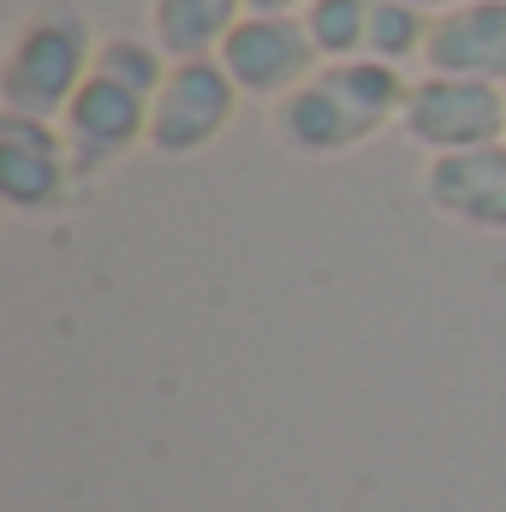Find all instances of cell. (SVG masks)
<instances>
[{"label":"cell","instance_id":"obj_1","mask_svg":"<svg viewBox=\"0 0 506 512\" xmlns=\"http://www.w3.org/2000/svg\"><path fill=\"white\" fill-rule=\"evenodd\" d=\"M405 96H411V78L399 66L370 60V54L364 60H334L310 84H298L286 102L268 108V131H274L280 149L328 161V155H346V149L370 143L376 131L399 126Z\"/></svg>","mask_w":506,"mask_h":512},{"label":"cell","instance_id":"obj_2","mask_svg":"<svg viewBox=\"0 0 506 512\" xmlns=\"http://www.w3.org/2000/svg\"><path fill=\"white\" fill-rule=\"evenodd\" d=\"M96 30L78 6L48 0L36 6L0 60V108L6 114H30V120H60L72 108V96L90 84L96 72Z\"/></svg>","mask_w":506,"mask_h":512},{"label":"cell","instance_id":"obj_3","mask_svg":"<svg viewBox=\"0 0 506 512\" xmlns=\"http://www.w3.org/2000/svg\"><path fill=\"white\" fill-rule=\"evenodd\" d=\"M399 131L435 161V155H459V149H483L506 143V90L483 78H453V72H423L411 78Z\"/></svg>","mask_w":506,"mask_h":512},{"label":"cell","instance_id":"obj_4","mask_svg":"<svg viewBox=\"0 0 506 512\" xmlns=\"http://www.w3.org/2000/svg\"><path fill=\"white\" fill-rule=\"evenodd\" d=\"M239 114V84L227 78V66L209 60H173L167 84L149 102V149L155 155H197L209 149Z\"/></svg>","mask_w":506,"mask_h":512},{"label":"cell","instance_id":"obj_5","mask_svg":"<svg viewBox=\"0 0 506 512\" xmlns=\"http://www.w3.org/2000/svg\"><path fill=\"white\" fill-rule=\"evenodd\" d=\"M215 60L227 66L239 96H256L268 108L286 102L298 84H310L322 72V54H316L304 18H280V12H245Z\"/></svg>","mask_w":506,"mask_h":512},{"label":"cell","instance_id":"obj_6","mask_svg":"<svg viewBox=\"0 0 506 512\" xmlns=\"http://www.w3.org/2000/svg\"><path fill=\"white\" fill-rule=\"evenodd\" d=\"M78 185L60 120L0 114V203L12 215H60Z\"/></svg>","mask_w":506,"mask_h":512},{"label":"cell","instance_id":"obj_7","mask_svg":"<svg viewBox=\"0 0 506 512\" xmlns=\"http://www.w3.org/2000/svg\"><path fill=\"white\" fill-rule=\"evenodd\" d=\"M60 131H66V149H72L78 179H96L114 161H126L137 143H149V102L131 96L126 84L90 72V84L60 114Z\"/></svg>","mask_w":506,"mask_h":512},{"label":"cell","instance_id":"obj_8","mask_svg":"<svg viewBox=\"0 0 506 512\" xmlns=\"http://www.w3.org/2000/svg\"><path fill=\"white\" fill-rule=\"evenodd\" d=\"M423 197H429V209H441L459 227L506 233V143L435 155L423 167Z\"/></svg>","mask_w":506,"mask_h":512},{"label":"cell","instance_id":"obj_9","mask_svg":"<svg viewBox=\"0 0 506 512\" xmlns=\"http://www.w3.org/2000/svg\"><path fill=\"white\" fill-rule=\"evenodd\" d=\"M423 66L506 90V0H465L453 12H435Z\"/></svg>","mask_w":506,"mask_h":512},{"label":"cell","instance_id":"obj_10","mask_svg":"<svg viewBox=\"0 0 506 512\" xmlns=\"http://www.w3.org/2000/svg\"><path fill=\"white\" fill-rule=\"evenodd\" d=\"M245 18V0H149V42L167 60H209Z\"/></svg>","mask_w":506,"mask_h":512},{"label":"cell","instance_id":"obj_11","mask_svg":"<svg viewBox=\"0 0 506 512\" xmlns=\"http://www.w3.org/2000/svg\"><path fill=\"white\" fill-rule=\"evenodd\" d=\"M304 30L322 54V66L334 60H364L370 54V18H376V0H310L304 12Z\"/></svg>","mask_w":506,"mask_h":512},{"label":"cell","instance_id":"obj_12","mask_svg":"<svg viewBox=\"0 0 506 512\" xmlns=\"http://www.w3.org/2000/svg\"><path fill=\"white\" fill-rule=\"evenodd\" d=\"M429 30H435V12H423V6H411V0H376V18H370V60H387V66L423 60Z\"/></svg>","mask_w":506,"mask_h":512},{"label":"cell","instance_id":"obj_13","mask_svg":"<svg viewBox=\"0 0 506 512\" xmlns=\"http://www.w3.org/2000/svg\"><path fill=\"white\" fill-rule=\"evenodd\" d=\"M167 66L173 60L161 54V42H143V36H102V48H96V72L126 84L143 102H155V90L167 84Z\"/></svg>","mask_w":506,"mask_h":512},{"label":"cell","instance_id":"obj_14","mask_svg":"<svg viewBox=\"0 0 506 512\" xmlns=\"http://www.w3.org/2000/svg\"><path fill=\"white\" fill-rule=\"evenodd\" d=\"M310 0H245V12H280V18H298Z\"/></svg>","mask_w":506,"mask_h":512},{"label":"cell","instance_id":"obj_15","mask_svg":"<svg viewBox=\"0 0 506 512\" xmlns=\"http://www.w3.org/2000/svg\"><path fill=\"white\" fill-rule=\"evenodd\" d=\"M411 6H423V12H453V6H465V0H411Z\"/></svg>","mask_w":506,"mask_h":512}]
</instances>
